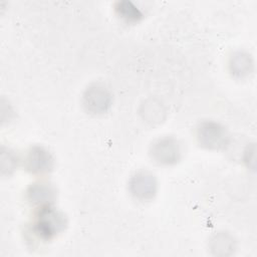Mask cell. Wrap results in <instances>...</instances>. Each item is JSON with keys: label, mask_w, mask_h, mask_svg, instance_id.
<instances>
[{"label": "cell", "mask_w": 257, "mask_h": 257, "mask_svg": "<svg viewBox=\"0 0 257 257\" xmlns=\"http://www.w3.org/2000/svg\"><path fill=\"white\" fill-rule=\"evenodd\" d=\"M66 226L64 215L51 205L38 208L32 222L31 231L39 239L46 241L61 233Z\"/></svg>", "instance_id": "cell-1"}, {"label": "cell", "mask_w": 257, "mask_h": 257, "mask_svg": "<svg viewBox=\"0 0 257 257\" xmlns=\"http://www.w3.org/2000/svg\"><path fill=\"white\" fill-rule=\"evenodd\" d=\"M197 140L206 149L221 150L229 145L230 136L221 123L213 120H205L197 127Z\"/></svg>", "instance_id": "cell-2"}, {"label": "cell", "mask_w": 257, "mask_h": 257, "mask_svg": "<svg viewBox=\"0 0 257 257\" xmlns=\"http://www.w3.org/2000/svg\"><path fill=\"white\" fill-rule=\"evenodd\" d=\"M150 155L159 165H174L181 159V144L174 137L160 138L151 146Z\"/></svg>", "instance_id": "cell-3"}, {"label": "cell", "mask_w": 257, "mask_h": 257, "mask_svg": "<svg viewBox=\"0 0 257 257\" xmlns=\"http://www.w3.org/2000/svg\"><path fill=\"white\" fill-rule=\"evenodd\" d=\"M111 104V95L106 87L95 83L86 88L83 94V105L87 111L101 114L107 111Z\"/></svg>", "instance_id": "cell-4"}, {"label": "cell", "mask_w": 257, "mask_h": 257, "mask_svg": "<svg viewBox=\"0 0 257 257\" xmlns=\"http://www.w3.org/2000/svg\"><path fill=\"white\" fill-rule=\"evenodd\" d=\"M131 194L140 201H150L157 193V180L148 171L137 172L130 180Z\"/></svg>", "instance_id": "cell-5"}, {"label": "cell", "mask_w": 257, "mask_h": 257, "mask_svg": "<svg viewBox=\"0 0 257 257\" xmlns=\"http://www.w3.org/2000/svg\"><path fill=\"white\" fill-rule=\"evenodd\" d=\"M24 166L31 174H45L51 171L53 167V158L43 147L33 146L27 151L24 158Z\"/></svg>", "instance_id": "cell-6"}, {"label": "cell", "mask_w": 257, "mask_h": 257, "mask_svg": "<svg viewBox=\"0 0 257 257\" xmlns=\"http://www.w3.org/2000/svg\"><path fill=\"white\" fill-rule=\"evenodd\" d=\"M55 190L53 186L46 182H37L32 184L27 190V200L30 204L38 208L51 205L55 199Z\"/></svg>", "instance_id": "cell-7"}, {"label": "cell", "mask_w": 257, "mask_h": 257, "mask_svg": "<svg viewBox=\"0 0 257 257\" xmlns=\"http://www.w3.org/2000/svg\"><path fill=\"white\" fill-rule=\"evenodd\" d=\"M230 72L236 77H246L253 72L254 61L252 56L245 51L234 52L229 60Z\"/></svg>", "instance_id": "cell-8"}, {"label": "cell", "mask_w": 257, "mask_h": 257, "mask_svg": "<svg viewBox=\"0 0 257 257\" xmlns=\"http://www.w3.org/2000/svg\"><path fill=\"white\" fill-rule=\"evenodd\" d=\"M116 14L126 22H138L143 18L142 11L131 1L121 0L117 1L114 5Z\"/></svg>", "instance_id": "cell-9"}, {"label": "cell", "mask_w": 257, "mask_h": 257, "mask_svg": "<svg viewBox=\"0 0 257 257\" xmlns=\"http://www.w3.org/2000/svg\"><path fill=\"white\" fill-rule=\"evenodd\" d=\"M212 249L217 254H227V250L233 249V239L227 234H218L212 240Z\"/></svg>", "instance_id": "cell-10"}]
</instances>
